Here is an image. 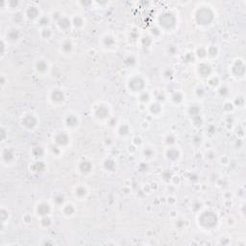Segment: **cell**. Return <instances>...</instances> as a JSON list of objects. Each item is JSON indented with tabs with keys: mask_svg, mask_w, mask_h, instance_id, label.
<instances>
[{
	"mask_svg": "<svg viewBox=\"0 0 246 246\" xmlns=\"http://www.w3.org/2000/svg\"><path fill=\"white\" fill-rule=\"evenodd\" d=\"M198 223L202 228L206 229V230H211V229L214 228L217 225L216 213L210 211H205V213H201L199 218H198Z\"/></svg>",
	"mask_w": 246,
	"mask_h": 246,
	"instance_id": "1",
	"label": "cell"
},
{
	"mask_svg": "<svg viewBox=\"0 0 246 246\" xmlns=\"http://www.w3.org/2000/svg\"><path fill=\"white\" fill-rule=\"evenodd\" d=\"M21 124H22V126L25 129H27V130H33L38 125V119L36 116L33 115H26L21 119Z\"/></svg>",
	"mask_w": 246,
	"mask_h": 246,
	"instance_id": "2",
	"label": "cell"
},
{
	"mask_svg": "<svg viewBox=\"0 0 246 246\" xmlns=\"http://www.w3.org/2000/svg\"><path fill=\"white\" fill-rule=\"evenodd\" d=\"M144 86H145V82L140 76H135L129 82V88H130V89H132L133 92H140V90L143 89Z\"/></svg>",
	"mask_w": 246,
	"mask_h": 246,
	"instance_id": "3",
	"label": "cell"
},
{
	"mask_svg": "<svg viewBox=\"0 0 246 246\" xmlns=\"http://www.w3.org/2000/svg\"><path fill=\"white\" fill-rule=\"evenodd\" d=\"M198 18V23L201 25H208L211 23V21L213 20V14L209 13L207 10H202L199 14L197 15Z\"/></svg>",
	"mask_w": 246,
	"mask_h": 246,
	"instance_id": "4",
	"label": "cell"
},
{
	"mask_svg": "<svg viewBox=\"0 0 246 246\" xmlns=\"http://www.w3.org/2000/svg\"><path fill=\"white\" fill-rule=\"evenodd\" d=\"M15 152L12 148H5L3 149L2 153H1V159H2V163H5V165H8V163H11L14 162L15 160Z\"/></svg>",
	"mask_w": 246,
	"mask_h": 246,
	"instance_id": "5",
	"label": "cell"
},
{
	"mask_svg": "<svg viewBox=\"0 0 246 246\" xmlns=\"http://www.w3.org/2000/svg\"><path fill=\"white\" fill-rule=\"evenodd\" d=\"M55 142L58 146H66L69 143V137L66 133H60L59 135L56 136Z\"/></svg>",
	"mask_w": 246,
	"mask_h": 246,
	"instance_id": "6",
	"label": "cell"
},
{
	"mask_svg": "<svg viewBox=\"0 0 246 246\" xmlns=\"http://www.w3.org/2000/svg\"><path fill=\"white\" fill-rule=\"evenodd\" d=\"M36 211L41 217L48 216V214L50 213V206L48 204H46V203H41L40 205H38Z\"/></svg>",
	"mask_w": 246,
	"mask_h": 246,
	"instance_id": "7",
	"label": "cell"
},
{
	"mask_svg": "<svg viewBox=\"0 0 246 246\" xmlns=\"http://www.w3.org/2000/svg\"><path fill=\"white\" fill-rule=\"evenodd\" d=\"M95 116L100 119H105L107 117H109V115H110V112H109V109L106 107V106H103V105H100L98 108H96L95 110Z\"/></svg>",
	"mask_w": 246,
	"mask_h": 246,
	"instance_id": "8",
	"label": "cell"
},
{
	"mask_svg": "<svg viewBox=\"0 0 246 246\" xmlns=\"http://www.w3.org/2000/svg\"><path fill=\"white\" fill-rule=\"evenodd\" d=\"M19 37H20V33H19L18 30L16 29V28H12L10 30H8L7 33H6L7 41H12V42H15L16 41H18Z\"/></svg>",
	"mask_w": 246,
	"mask_h": 246,
	"instance_id": "9",
	"label": "cell"
},
{
	"mask_svg": "<svg viewBox=\"0 0 246 246\" xmlns=\"http://www.w3.org/2000/svg\"><path fill=\"white\" fill-rule=\"evenodd\" d=\"M51 100L55 103H62L64 101V92L61 89H54L51 92Z\"/></svg>",
	"mask_w": 246,
	"mask_h": 246,
	"instance_id": "10",
	"label": "cell"
},
{
	"mask_svg": "<svg viewBox=\"0 0 246 246\" xmlns=\"http://www.w3.org/2000/svg\"><path fill=\"white\" fill-rule=\"evenodd\" d=\"M197 69H198V72H199V74L203 77L209 76L211 72V67L209 66V64H204V63L199 64V66H198Z\"/></svg>",
	"mask_w": 246,
	"mask_h": 246,
	"instance_id": "11",
	"label": "cell"
},
{
	"mask_svg": "<svg viewBox=\"0 0 246 246\" xmlns=\"http://www.w3.org/2000/svg\"><path fill=\"white\" fill-rule=\"evenodd\" d=\"M92 169V163L89 161H83L80 163L79 165V170L84 174H87L89 172H90Z\"/></svg>",
	"mask_w": 246,
	"mask_h": 246,
	"instance_id": "12",
	"label": "cell"
},
{
	"mask_svg": "<svg viewBox=\"0 0 246 246\" xmlns=\"http://www.w3.org/2000/svg\"><path fill=\"white\" fill-rule=\"evenodd\" d=\"M78 124H79L78 118L73 115H69L66 119V125L69 128H75L78 126Z\"/></svg>",
	"mask_w": 246,
	"mask_h": 246,
	"instance_id": "13",
	"label": "cell"
},
{
	"mask_svg": "<svg viewBox=\"0 0 246 246\" xmlns=\"http://www.w3.org/2000/svg\"><path fill=\"white\" fill-rule=\"evenodd\" d=\"M180 153L179 151L175 148H170L166 151V158L169 160V161H176V160L179 159Z\"/></svg>",
	"mask_w": 246,
	"mask_h": 246,
	"instance_id": "14",
	"label": "cell"
},
{
	"mask_svg": "<svg viewBox=\"0 0 246 246\" xmlns=\"http://www.w3.org/2000/svg\"><path fill=\"white\" fill-rule=\"evenodd\" d=\"M35 67H36V70L38 72H40V73L46 72L47 71V68H48L46 62L44 61V60H38V61H37Z\"/></svg>",
	"mask_w": 246,
	"mask_h": 246,
	"instance_id": "15",
	"label": "cell"
},
{
	"mask_svg": "<svg viewBox=\"0 0 246 246\" xmlns=\"http://www.w3.org/2000/svg\"><path fill=\"white\" fill-rule=\"evenodd\" d=\"M58 25L62 30H67L70 28L71 21L66 18H61L58 21Z\"/></svg>",
	"mask_w": 246,
	"mask_h": 246,
	"instance_id": "16",
	"label": "cell"
},
{
	"mask_svg": "<svg viewBox=\"0 0 246 246\" xmlns=\"http://www.w3.org/2000/svg\"><path fill=\"white\" fill-rule=\"evenodd\" d=\"M30 169L34 172H41L45 169V165L42 162L38 161L36 163H34L33 165L30 166Z\"/></svg>",
	"mask_w": 246,
	"mask_h": 246,
	"instance_id": "17",
	"label": "cell"
},
{
	"mask_svg": "<svg viewBox=\"0 0 246 246\" xmlns=\"http://www.w3.org/2000/svg\"><path fill=\"white\" fill-rule=\"evenodd\" d=\"M38 15H40V12L37 9L36 7H29L27 9V12H26V16H28L29 18L31 19H35L37 18Z\"/></svg>",
	"mask_w": 246,
	"mask_h": 246,
	"instance_id": "18",
	"label": "cell"
},
{
	"mask_svg": "<svg viewBox=\"0 0 246 246\" xmlns=\"http://www.w3.org/2000/svg\"><path fill=\"white\" fill-rule=\"evenodd\" d=\"M88 194V191H87V188L83 185H79V187H77L76 189H75V195L78 197V198H84L86 195Z\"/></svg>",
	"mask_w": 246,
	"mask_h": 246,
	"instance_id": "19",
	"label": "cell"
},
{
	"mask_svg": "<svg viewBox=\"0 0 246 246\" xmlns=\"http://www.w3.org/2000/svg\"><path fill=\"white\" fill-rule=\"evenodd\" d=\"M104 167H105V169L108 170V171H113V170H115V163L113 161V160L107 159L106 161L104 162Z\"/></svg>",
	"mask_w": 246,
	"mask_h": 246,
	"instance_id": "20",
	"label": "cell"
},
{
	"mask_svg": "<svg viewBox=\"0 0 246 246\" xmlns=\"http://www.w3.org/2000/svg\"><path fill=\"white\" fill-rule=\"evenodd\" d=\"M72 44L70 41H64V44H62V50H63V52L64 53V54H69L71 51H72Z\"/></svg>",
	"mask_w": 246,
	"mask_h": 246,
	"instance_id": "21",
	"label": "cell"
},
{
	"mask_svg": "<svg viewBox=\"0 0 246 246\" xmlns=\"http://www.w3.org/2000/svg\"><path fill=\"white\" fill-rule=\"evenodd\" d=\"M44 148L41 147V146H35V147H33L32 149V154L34 157L36 158H38V157H41L42 155H44Z\"/></svg>",
	"mask_w": 246,
	"mask_h": 246,
	"instance_id": "22",
	"label": "cell"
},
{
	"mask_svg": "<svg viewBox=\"0 0 246 246\" xmlns=\"http://www.w3.org/2000/svg\"><path fill=\"white\" fill-rule=\"evenodd\" d=\"M64 213L66 215V216H71L75 213V209L72 205H66L64 207Z\"/></svg>",
	"mask_w": 246,
	"mask_h": 246,
	"instance_id": "23",
	"label": "cell"
},
{
	"mask_svg": "<svg viewBox=\"0 0 246 246\" xmlns=\"http://www.w3.org/2000/svg\"><path fill=\"white\" fill-rule=\"evenodd\" d=\"M0 215H1V221L2 224H5L8 221V217H9V211L7 209L2 208L1 211H0Z\"/></svg>",
	"mask_w": 246,
	"mask_h": 246,
	"instance_id": "24",
	"label": "cell"
},
{
	"mask_svg": "<svg viewBox=\"0 0 246 246\" xmlns=\"http://www.w3.org/2000/svg\"><path fill=\"white\" fill-rule=\"evenodd\" d=\"M104 45L106 47H112L114 44H115V40H114V38H112L110 36H108L104 38Z\"/></svg>",
	"mask_w": 246,
	"mask_h": 246,
	"instance_id": "25",
	"label": "cell"
},
{
	"mask_svg": "<svg viewBox=\"0 0 246 246\" xmlns=\"http://www.w3.org/2000/svg\"><path fill=\"white\" fill-rule=\"evenodd\" d=\"M150 111L152 112V114L154 115H158L160 112L162 111L161 109V106H160L158 103H155V104H152L150 107Z\"/></svg>",
	"mask_w": 246,
	"mask_h": 246,
	"instance_id": "26",
	"label": "cell"
},
{
	"mask_svg": "<svg viewBox=\"0 0 246 246\" xmlns=\"http://www.w3.org/2000/svg\"><path fill=\"white\" fill-rule=\"evenodd\" d=\"M182 100H183V95H182V93H180V92H175L173 94V96H172V101L175 103H180V102H182Z\"/></svg>",
	"mask_w": 246,
	"mask_h": 246,
	"instance_id": "27",
	"label": "cell"
},
{
	"mask_svg": "<svg viewBox=\"0 0 246 246\" xmlns=\"http://www.w3.org/2000/svg\"><path fill=\"white\" fill-rule=\"evenodd\" d=\"M118 132H119V134H120L121 136H126L127 134L129 133V127H128V125H126V124L121 125V126H120V128H119Z\"/></svg>",
	"mask_w": 246,
	"mask_h": 246,
	"instance_id": "28",
	"label": "cell"
},
{
	"mask_svg": "<svg viewBox=\"0 0 246 246\" xmlns=\"http://www.w3.org/2000/svg\"><path fill=\"white\" fill-rule=\"evenodd\" d=\"M207 54L209 56H211V57H214V56L217 55V49L215 46H210L208 50H207Z\"/></svg>",
	"mask_w": 246,
	"mask_h": 246,
	"instance_id": "29",
	"label": "cell"
},
{
	"mask_svg": "<svg viewBox=\"0 0 246 246\" xmlns=\"http://www.w3.org/2000/svg\"><path fill=\"white\" fill-rule=\"evenodd\" d=\"M41 225L42 227H44V228L49 227V226L51 225V220H50V218H49L48 216H44V217H42Z\"/></svg>",
	"mask_w": 246,
	"mask_h": 246,
	"instance_id": "30",
	"label": "cell"
},
{
	"mask_svg": "<svg viewBox=\"0 0 246 246\" xmlns=\"http://www.w3.org/2000/svg\"><path fill=\"white\" fill-rule=\"evenodd\" d=\"M135 63H136V60H135V58L133 57V56H129V57L124 61V64H126V66H133V64H135Z\"/></svg>",
	"mask_w": 246,
	"mask_h": 246,
	"instance_id": "31",
	"label": "cell"
},
{
	"mask_svg": "<svg viewBox=\"0 0 246 246\" xmlns=\"http://www.w3.org/2000/svg\"><path fill=\"white\" fill-rule=\"evenodd\" d=\"M38 23H40L41 26H46V25L49 23V18H46V16H42V18H41L40 20H38Z\"/></svg>",
	"mask_w": 246,
	"mask_h": 246,
	"instance_id": "32",
	"label": "cell"
},
{
	"mask_svg": "<svg viewBox=\"0 0 246 246\" xmlns=\"http://www.w3.org/2000/svg\"><path fill=\"white\" fill-rule=\"evenodd\" d=\"M73 24L75 25L76 27H80V26H82V25H83V19H82L81 18H79V16H77V18H75L74 19H73V22H72Z\"/></svg>",
	"mask_w": 246,
	"mask_h": 246,
	"instance_id": "33",
	"label": "cell"
},
{
	"mask_svg": "<svg viewBox=\"0 0 246 246\" xmlns=\"http://www.w3.org/2000/svg\"><path fill=\"white\" fill-rule=\"evenodd\" d=\"M41 35L44 38H49L51 36H52V32H51L50 29H44V31H42Z\"/></svg>",
	"mask_w": 246,
	"mask_h": 246,
	"instance_id": "34",
	"label": "cell"
},
{
	"mask_svg": "<svg viewBox=\"0 0 246 246\" xmlns=\"http://www.w3.org/2000/svg\"><path fill=\"white\" fill-rule=\"evenodd\" d=\"M54 199H55V203L56 204H58V205H61L64 203V196L62 195V194H58V195H56Z\"/></svg>",
	"mask_w": 246,
	"mask_h": 246,
	"instance_id": "35",
	"label": "cell"
},
{
	"mask_svg": "<svg viewBox=\"0 0 246 246\" xmlns=\"http://www.w3.org/2000/svg\"><path fill=\"white\" fill-rule=\"evenodd\" d=\"M206 55H207V50L206 49H204L203 47H201V48L198 49V51H197V56H198V57L204 58Z\"/></svg>",
	"mask_w": 246,
	"mask_h": 246,
	"instance_id": "36",
	"label": "cell"
},
{
	"mask_svg": "<svg viewBox=\"0 0 246 246\" xmlns=\"http://www.w3.org/2000/svg\"><path fill=\"white\" fill-rule=\"evenodd\" d=\"M148 100H149L148 92H142L140 94V101L141 102H148Z\"/></svg>",
	"mask_w": 246,
	"mask_h": 246,
	"instance_id": "37",
	"label": "cell"
},
{
	"mask_svg": "<svg viewBox=\"0 0 246 246\" xmlns=\"http://www.w3.org/2000/svg\"><path fill=\"white\" fill-rule=\"evenodd\" d=\"M153 154H154V152H153L152 149L146 148V149L144 150V156H145V157H152Z\"/></svg>",
	"mask_w": 246,
	"mask_h": 246,
	"instance_id": "38",
	"label": "cell"
},
{
	"mask_svg": "<svg viewBox=\"0 0 246 246\" xmlns=\"http://www.w3.org/2000/svg\"><path fill=\"white\" fill-rule=\"evenodd\" d=\"M166 142L169 145H172V144H174V142H175V137H172V136H168L166 137Z\"/></svg>",
	"mask_w": 246,
	"mask_h": 246,
	"instance_id": "39",
	"label": "cell"
},
{
	"mask_svg": "<svg viewBox=\"0 0 246 246\" xmlns=\"http://www.w3.org/2000/svg\"><path fill=\"white\" fill-rule=\"evenodd\" d=\"M5 49H6L5 41L2 40V41H1V57H3V56L5 55Z\"/></svg>",
	"mask_w": 246,
	"mask_h": 246,
	"instance_id": "40",
	"label": "cell"
},
{
	"mask_svg": "<svg viewBox=\"0 0 246 246\" xmlns=\"http://www.w3.org/2000/svg\"><path fill=\"white\" fill-rule=\"evenodd\" d=\"M168 52H169L171 55H174L177 52V48L174 46H169V48H168Z\"/></svg>",
	"mask_w": 246,
	"mask_h": 246,
	"instance_id": "41",
	"label": "cell"
},
{
	"mask_svg": "<svg viewBox=\"0 0 246 246\" xmlns=\"http://www.w3.org/2000/svg\"><path fill=\"white\" fill-rule=\"evenodd\" d=\"M227 92H228V90H227V89L225 87L221 88V89H219V94H221V95H226Z\"/></svg>",
	"mask_w": 246,
	"mask_h": 246,
	"instance_id": "42",
	"label": "cell"
},
{
	"mask_svg": "<svg viewBox=\"0 0 246 246\" xmlns=\"http://www.w3.org/2000/svg\"><path fill=\"white\" fill-rule=\"evenodd\" d=\"M1 140H6V131L4 130V128H1Z\"/></svg>",
	"mask_w": 246,
	"mask_h": 246,
	"instance_id": "43",
	"label": "cell"
}]
</instances>
